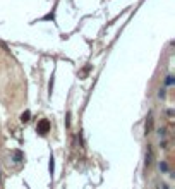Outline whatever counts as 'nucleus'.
Segmentation results:
<instances>
[{
    "label": "nucleus",
    "mask_w": 175,
    "mask_h": 189,
    "mask_svg": "<svg viewBox=\"0 0 175 189\" xmlns=\"http://www.w3.org/2000/svg\"><path fill=\"white\" fill-rule=\"evenodd\" d=\"M36 129H38V132H40L41 136H45V134L50 131V122H48L47 119H43V121L38 122V127H36Z\"/></svg>",
    "instance_id": "obj_1"
},
{
    "label": "nucleus",
    "mask_w": 175,
    "mask_h": 189,
    "mask_svg": "<svg viewBox=\"0 0 175 189\" xmlns=\"http://www.w3.org/2000/svg\"><path fill=\"white\" fill-rule=\"evenodd\" d=\"M14 160H16V162H21V160H22V153L19 151V150L14 151Z\"/></svg>",
    "instance_id": "obj_2"
},
{
    "label": "nucleus",
    "mask_w": 175,
    "mask_h": 189,
    "mask_svg": "<svg viewBox=\"0 0 175 189\" xmlns=\"http://www.w3.org/2000/svg\"><path fill=\"white\" fill-rule=\"evenodd\" d=\"M21 121H22V122H28V121H29V112H24V114H22V115H21Z\"/></svg>",
    "instance_id": "obj_3"
},
{
    "label": "nucleus",
    "mask_w": 175,
    "mask_h": 189,
    "mask_svg": "<svg viewBox=\"0 0 175 189\" xmlns=\"http://www.w3.org/2000/svg\"><path fill=\"white\" fill-rule=\"evenodd\" d=\"M50 172L53 174V158H52V160H50Z\"/></svg>",
    "instance_id": "obj_4"
}]
</instances>
